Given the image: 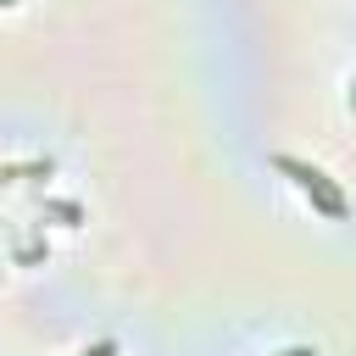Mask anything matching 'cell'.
I'll return each mask as SVG.
<instances>
[{"label":"cell","instance_id":"1","mask_svg":"<svg viewBox=\"0 0 356 356\" xmlns=\"http://www.w3.org/2000/svg\"><path fill=\"white\" fill-rule=\"evenodd\" d=\"M278 167L317 200V211H328V217H345V195L328 184V172H317V167H306V161H295V156H278Z\"/></svg>","mask_w":356,"mask_h":356},{"label":"cell","instance_id":"2","mask_svg":"<svg viewBox=\"0 0 356 356\" xmlns=\"http://www.w3.org/2000/svg\"><path fill=\"white\" fill-rule=\"evenodd\" d=\"M284 356H317V350H312V345H295V350H284Z\"/></svg>","mask_w":356,"mask_h":356}]
</instances>
